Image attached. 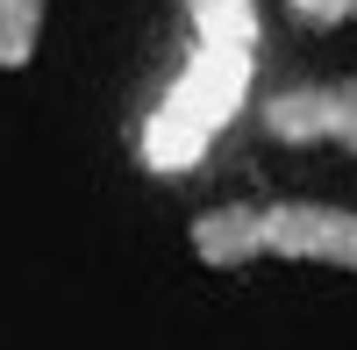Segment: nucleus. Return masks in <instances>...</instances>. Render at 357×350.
<instances>
[{
  "label": "nucleus",
  "mask_w": 357,
  "mask_h": 350,
  "mask_svg": "<svg viewBox=\"0 0 357 350\" xmlns=\"http://www.w3.org/2000/svg\"><path fill=\"white\" fill-rule=\"evenodd\" d=\"M193 15V50L178 79L165 86V100L151 107V122H143V165L178 179V172H193L207 151H215V136L236 122V114L250 107V86H257V0H186Z\"/></svg>",
  "instance_id": "1"
},
{
  "label": "nucleus",
  "mask_w": 357,
  "mask_h": 350,
  "mask_svg": "<svg viewBox=\"0 0 357 350\" xmlns=\"http://www.w3.org/2000/svg\"><path fill=\"white\" fill-rule=\"evenodd\" d=\"M186 243L215 272H243V265H264V257L357 272V208H329V200H229V208L193 215Z\"/></svg>",
  "instance_id": "2"
},
{
  "label": "nucleus",
  "mask_w": 357,
  "mask_h": 350,
  "mask_svg": "<svg viewBox=\"0 0 357 350\" xmlns=\"http://www.w3.org/2000/svg\"><path fill=\"white\" fill-rule=\"evenodd\" d=\"M264 136H279V143H336V151H357V86H350V79L279 86V93L264 100Z\"/></svg>",
  "instance_id": "3"
},
{
  "label": "nucleus",
  "mask_w": 357,
  "mask_h": 350,
  "mask_svg": "<svg viewBox=\"0 0 357 350\" xmlns=\"http://www.w3.org/2000/svg\"><path fill=\"white\" fill-rule=\"evenodd\" d=\"M43 15L50 0H0V72H22L43 50Z\"/></svg>",
  "instance_id": "4"
},
{
  "label": "nucleus",
  "mask_w": 357,
  "mask_h": 350,
  "mask_svg": "<svg viewBox=\"0 0 357 350\" xmlns=\"http://www.w3.org/2000/svg\"><path fill=\"white\" fill-rule=\"evenodd\" d=\"M293 22H307V29H336V22H357V0H286Z\"/></svg>",
  "instance_id": "5"
}]
</instances>
